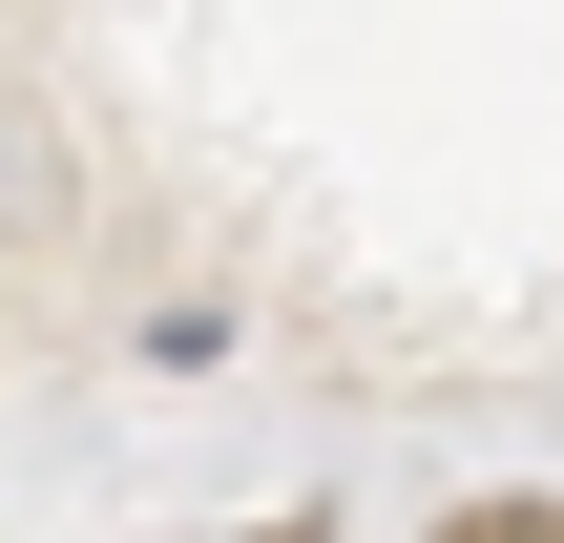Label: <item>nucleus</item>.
I'll list each match as a JSON object with an SVG mask.
<instances>
[{
    "instance_id": "obj_1",
    "label": "nucleus",
    "mask_w": 564,
    "mask_h": 543,
    "mask_svg": "<svg viewBox=\"0 0 564 543\" xmlns=\"http://www.w3.org/2000/svg\"><path fill=\"white\" fill-rule=\"evenodd\" d=\"M251 543H314V523H251Z\"/></svg>"
}]
</instances>
